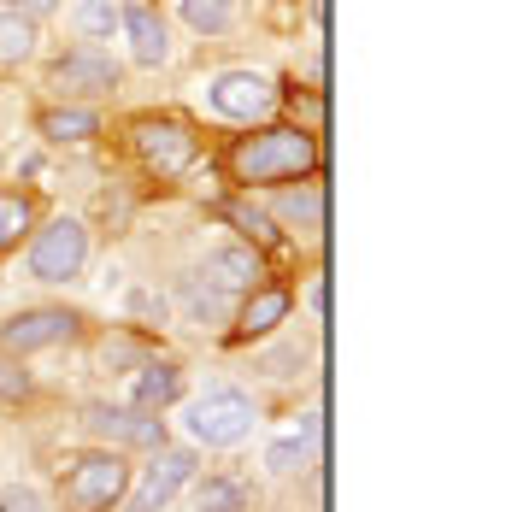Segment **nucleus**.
<instances>
[{"instance_id": "obj_5", "label": "nucleus", "mask_w": 512, "mask_h": 512, "mask_svg": "<svg viewBox=\"0 0 512 512\" xmlns=\"http://www.w3.org/2000/svg\"><path fill=\"white\" fill-rule=\"evenodd\" d=\"M195 471H201V454L195 448H177V442H165L148 454L142 471H130V489H124V512H165L189 483H195Z\"/></svg>"}, {"instance_id": "obj_10", "label": "nucleus", "mask_w": 512, "mask_h": 512, "mask_svg": "<svg viewBox=\"0 0 512 512\" xmlns=\"http://www.w3.org/2000/svg\"><path fill=\"white\" fill-rule=\"evenodd\" d=\"M289 312H295V289L289 283H259L248 289L236 312H230V336L236 342H265V336H277L283 324H289Z\"/></svg>"}, {"instance_id": "obj_14", "label": "nucleus", "mask_w": 512, "mask_h": 512, "mask_svg": "<svg viewBox=\"0 0 512 512\" xmlns=\"http://www.w3.org/2000/svg\"><path fill=\"white\" fill-rule=\"evenodd\" d=\"M118 30L130 36V53H136V65L159 71V65L171 59V36H165V18H159L148 0H124V6H118Z\"/></svg>"}, {"instance_id": "obj_23", "label": "nucleus", "mask_w": 512, "mask_h": 512, "mask_svg": "<svg viewBox=\"0 0 512 512\" xmlns=\"http://www.w3.org/2000/svg\"><path fill=\"white\" fill-rule=\"evenodd\" d=\"M0 401L6 407H30L36 401V377H30V365L12 354H0Z\"/></svg>"}, {"instance_id": "obj_18", "label": "nucleus", "mask_w": 512, "mask_h": 512, "mask_svg": "<svg viewBox=\"0 0 512 512\" xmlns=\"http://www.w3.org/2000/svg\"><path fill=\"white\" fill-rule=\"evenodd\" d=\"M177 301H183V312H189V324H201V330H218V324H230V312H236V295L212 289L206 277H183Z\"/></svg>"}, {"instance_id": "obj_3", "label": "nucleus", "mask_w": 512, "mask_h": 512, "mask_svg": "<svg viewBox=\"0 0 512 512\" xmlns=\"http://www.w3.org/2000/svg\"><path fill=\"white\" fill-rule=\"evenodd\" d=\"M130 489V460L112 448H83L59 465L53 477V501L59 512H112Z\"/></svg>"}, {"instance_id": "obj_15", "label": "nucleus", "mask_w": 512, "mask_h": 512, "mask_svg": "<svg viewBox=\"0 0 512 512\" xmlns=\"http://www.w3.org/2000/svg\"><path fill=\"white\" fill-rule=\"evenodd\" d=\"M36 136L53 148H83L101 136V112L95 106H42L36 112Z\"/></svg>"}, {"instance_id": "obj_8", "label": "nucleus", "mask_w": 512, "mask_h": 512, "mask_svg": "<svg viewBox=\"0 0 512 512\" xmlns=\"http://www.w3.org/2000/svg\"><path fill=\"white\" fill-rule=\"evenodd\" d=\"M189 442L195 448H236L259 424V407L248 389H206L201 401H189Z\"/></svg>"}, {"instance_id": "obj_2", "label": "nucleus", "mask_w": 512, "mask_h": 512, "mask_svg": "<svg viewBox=\"0 0 512 512\" xmlns=\"http://www.w3.org/2000/svg\"><path fill=\"white\" fill-rule=\"evenodd\" d=\"M124 148L154 183H177L201 159V130L183 112H136L124 124Z\"/></svg>"}, {"instance_id": "obj_16", "label": "nucleus", "mask_w": 512, "mask_h": 512, "mask_svg": "<svg viewBox=\"0 0 512 512\" xmlns=\"http://www.w3.org/2000/svg\"><path fill=\"white\" fill-rule=\"evenodd\" d=\"M271 224H289V236H318L324 230V189L301 183V189H277V201L265 212Z\"/></svg>"}, {"instance_id": "obj_20", "label": "nucleus", "mask_w": 512, "mask_h": 512, "mask_svg": "<svg viewBox=\"0 0 512 512\" xmlns=\"http://www.w3.org/2000/svg\"><path fill=\"white\" fill-rule=\"evenodd\" d=\"M183 6V24L195 36H224L236 24V0H177Z\"/></svg>"}, {"instance_id": "obj_17", "label": "nucleus", "mask_w": 512, "mask_h": 512, "mask_svg": "<svg viewBox=\"0 0 512 512\" xmlns=\"http://www.w3.org/2000/svg\"><path fill=\"white\" fill-rule=\"evenodd\" d=\"M36 224H42V206L30 189H0V259L18 254V242H30Z\"/></svg>"}, {"instance_id": "obj_24", "label": "nucleus", "mask_w": 512, "mask_h": 512, "mask_svg": "<svg viewBox=\"0 0 512 512\" xmlns=\"http://www.w3.org/2000/svg\"><path fill=\"white\" fill-rule=\"evenodd\" d=\"M307 460H312V442H301V436H283V442L265 448V471L271 477H295Z\"/></svg>"}, {"instance_id": "obj_9", "label": "nucleus", "mask_w": 512, "mask_h": 512, "mask_svg": "<svg viewBox=\"0 0 512 512\" xmlns=\"http://www.w3.org/2000/svg\"><path fill=\"white\" fill-rule=\"evenodd\" d=\"M83 430L112 454H154V448H165V418L159 412L112 407V401H89L83 407Z\"/></svg>"}, {"instance_id": "obj_22", "label": "nucleus", "mask_w": 512, "mask_h": 512, "mask_svg": "<svg viewBox=\"0 0 512 512\" xmlns=\"http://www.w3.org/2000/svg\"><path fill=\"white\" fill-rule=\"evenodd\" d=\"M71 24H77V36L106 42V36L118 30V0H77V6H71Z\"/></svg>"}, {"instance_id": "obj_11", "label": "nucleus", "mask_w": 512, "mask_h": 512, "mask_svg": "<svg viewBox=\"0 0 512 512\" xmlns=\"http://www.w3.org/2000/svg\"><path fill=\"white\" fill-rule=\"evenodd\" d=\"M206 101H212L218 118L254 124V118H265V112L277 106V89H271V77H259V71H218L212 89H206Z\"/></svg>"}, {"instance_id": "obj_13", "label": "nucleus", "mask_w": 512, "mask_h": 512, "mask_svg": "<svg viewBox=\"0 0 512 512\" xmlns=\"http://www.w3.org/2000/svg\"><path fill=\"white\" fill-rule=\"evenodd\" d=\"M183 389H189V377H183V365H177V359H142V365L130 371L124 407L165 412V407H177V401H183Z\"/></svg>"}, {"instance_id": "obj_27", "label": "nucleus", "mask_w": 512, "mask_h": 512, "mask_svg": "<svg viewBox=\"0 0 512 512\" xmlns=\"http://www.w3.org/2000/svg\"><path fill=\"white\" fill-rule=\"evenodd\" d=\"M53 6H59V0H0V12H12V18H30V24H42Z\"/></svg>"}, {"instance_id": "obj_7", "label": "nucleus", "mask_w": 512, "mask_h": 512, "mask_svg": "<svg viewBox=\"0 0 512 512\" xmlns=\"http://www.w3.org/2000/svg\"><path fill=\"white\" fill-rule=\"evenodd\" d=\"M118 59L95 42H77V48H65L59 59L48 65V89L59 95V106H89V101H106L112 89H118Z\"/></svg>"}, {"instance_id": "obj_4", "label": "nucleus", "mask_w": 512, "mask_h": 512, "mask_svg": "<svg viewBox=\"0 0 512 512\" xmlns=\"http://www.w3.org/2000/svg\"><path fill=\"white\" fill-rule=\"evenodd\" d=\"M83 265H89V224H83V218L65 212V218H48V224L30 230V242H24V271H30L36 283H77Z\"/></svg>"}, {"instance_id": "obj_28", "label": "nucleus", "mask_w": 512, "mask_h": 512, "mask_svg": "<svg viewBox=\"0 0 512 512\" xmlns=\"http://www.w3.org/2000/svg\"><path fill=\"white\" fill-rule=\"evenodd\" d=\"M130 312H136V318H154V324H165V295H154V289H136V295H130Z\"/></svg>"}, {"instance_id": "obj_6", "label": "nucleus", "mask_w": 512, "mask_h": 512, "mask_svg": "<svg viewBox=\"0 0 512 512\" xmlns=\"http://www.w3.org/2000/svg\"><path fill=\"white\" fill-rule=\"evenodd\" d=\"M83 330H89V318L77 307H18L0 324V354L30 359L48 348H71V342H83Z\"/></svg>"}, {"instance_id": "obj_1", "label": "nucleus", "mask_w": 512, "mask_h": 512, "mask_svg": "<svg viewBox=\"0 0 512 512\" xmlns=\"http://www.w3.org/2000/svg\"><path fill=\"white\" fill-rule=\"evenodd\" d=\"M224 171L242 189H289V183H307L312 171H318V136L301 130V124H259V130L230 142Z\"/></svg>"}, {"instance_id": "obj_25", "label": "nucleus", "mask_w": 512, "mask_h": 512, "mask_svg": "<svg viewBox=\"0 0 512 512\" xmlns=\"http://www.w3.org/2000/svg\"><path fill=\"white\" fill-rule=\"evenodd\" d=\"M101 365L106 371H124V365H142L148 359V336H101Z\"/></svg>"}, {"instance_id": "obj_26", "label": "nucleus", "mask_w": 512, "mask_h": 512, "mask_svg": "<svg viewBox=\"0 0 512 512\" xmlns=\"http://www.w3.org/2000/svg\"><path fill=\"white\" fill-rule=\"evenodd\" d=\"M0 512H48V501H42L36 489L12 483V489H0Z\"/></svg>"}, {"instance_id": "obj_12", "label": "nucleus", "mask_w": 512, "mask_h": 512, "mask_svg": "<svg viewBox=\"0 0 512 512\" xmlns=\"http://www.w3.org/2000/svg\"><path fill=\"white\" fill-rule=\"evenodd\" d=\"M195 277H206L212 289H224V295H248V289H259L265 283V254L259 248H248V242H224V248H212L206 254V265L195 271Z\"/></svg>"}, {"instance_id": "obj_21", "label": "nucleus", "mask_w": 512, "mask_h": 512, "mask_svg": "<svg viewBox=\"0 0 512 512\" xmlns=\"http://www.w3.org/2000/svg\"><path fill=\"white\" fill-rule=\"evenodd\" d=\"M36 24L30 18H12V12H0V65H24L30 53H36Z\"/></svg>"}, {"instance_id": "obj_19", "label": "nucleus", "mask_w": 512, "mask_h": 512, "mask_svg": "<svg viewBox=\"0 0 512 512\" xmlns=\"http://www.w3.org/2000/svg\"><path fill=\"white\" fill-rule=\"evenodd\" d=\"M189 495H195V512H248V483L242 477H224V471L195 477Z\"/></svg>"}]
</instances>
